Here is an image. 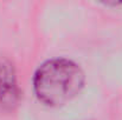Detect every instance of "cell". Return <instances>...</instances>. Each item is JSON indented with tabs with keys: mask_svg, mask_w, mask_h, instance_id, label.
<instances>
[{
	"mask_svg": "<svg viewBox=\"0 0 122 120\" xmlns=\"http://www.w3.org/2000/svg\"><path fill=\"white\" fill-rule=\"evenodd\" d=\"M84 82V71L77 62L68 58H53L37 68L33 77V91L44 105L59 107L81 93Z\"/></svg>",
	"mask_w": 122,
	"mask_h": 120,
	"instance_id": "6da1fadb",
	"label": "cell"
},
{
	"mask_svg": "<svg viewBox=\"0 0 122 120\" xmlns=\"http://www.w3.org/2000/svg\"><path fill=\"white\" fill-rule=\"evenodd\" d=\"M19 99V87L13 64L7 59H0V106L13 110Z\"/></svg>",
	"mask_w": 122,
	"mask_h": 120,
	"instance_id": "7a4b0ae2",
	"label": "cell"
}]
</instances>
